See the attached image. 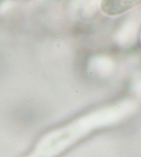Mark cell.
<instances>
[{"mask_svg":"<svg viewBox=\"0 0 141 157\" xmlns=\"http://www.w3.org/2000/svg\"><path fill=\"white\" fill-rule=\"evenodd\" d=\"M90 66L95 73L105 76L112 72L114 68V62L106 56H97L92 59Z\"/></svg>","mask_w":141,"mask_h":157,"instance_id":"277c9868","label":"cell"},{"mask_svg":"<svg viewBox=\"0 0 141 157\" xmlns=\"http://www.w3.org/2000/svg\"><path fill=\"white\" fill-rule=\"evenodd\" d=\"M138 24L134 21H129L120 28L115 36L116 41L121 46H127L131 44L136 37Z\"/></svg>","mask_w":141,"mask_h":157,"instance_id":"3957f363","label":"cell"},{"mask_svg":"<svg viewBox=\"0 0 141 157\" xmlns=\"http://www.w3.org/2000/svg\"><path fill=\"white\" fill-rule=\"evenodd\" d=\"M141 0H101L100 8L109 16H117L131 9Z\"/></svg>","mask_w":141,"mask_h":157,"instance_id":"7a4b0ae2","label":"cell"},{"mask_svg":"<svg viewBox=\"0 0 141 157\" xmlns=\"http://www.w3.org/2000/svg\"><path fill=\"white\" fill-rule=\"evenodd\" d=\"M135 103L125 100L101 108L49 132L26 157H56L97 129L114 125L134 112Z\"/></svg>","mask_w":141,"mask_h":157,"instance_id":"6da1fadb","label":"cell"}]
</instances>
